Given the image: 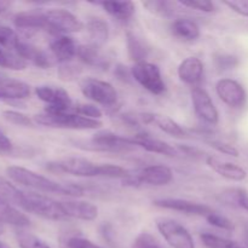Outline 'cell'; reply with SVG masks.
Masks as SVG:
<instances>
[{"label":"cell","instance_id":"cell-43","mask_svg":"<svg viewBox=\"0 0 248 248\" xmlns=\"http://www.w3.org/2000/svg\"><path fill=\"white\" fill-rule=\"evenodd\" d=\"M132 248H164L162 245L147 232H143L138 235L133 241Z\"/></svg>","mask_w":248,"mask_h":248},{"label":"cell","instance_id":"cell-17","mask_svg":"<svg viewBox=\"0 0 248 248\" xmlns=\"http://www.w3.org/2000/svg\"><path fill=\"white\" fill-rule=\"evenodd\" d=\"M14 52L17 53L22 60L26 61L27 63L31 62L35 67L41 68V69H47L53 64V60L48 53L41 50L38 46L33 45L27 41L19 40L17 45L15 46Z\"/></svg>","mask_w":248,"mask_h":248},{"label":"cell","instance_id":"cell-11","mask_svg":"<svg viewBox=\"0 0 248 248\" xmlns=\"http://www.w3.org/2000/svg\"><path fill=\"white\" fill-rule=\"evenodd\" d=\"M90 147L92 150L107 153H125L136 149L131 137L116 135L111 131H99L90 140Z\"/></svg>","mask_w":248,"mask_h":248},{"label":"cell","instance_id":"cell-33","mask_svg":"<svg viewBox=\"0 0 248 248\" xmlns=\"http://www.w3.org/2000/svg\"><path fill=\"white\" fill-rule=\"evenodd\" d=\"M143 6L152 14L160 17H171L174 14V2L166 0H150L143 2Z\"/></svg>","mask_w":248,"mask_h":248},{"label":"cell","instance_id":"cell-44","mask_svg":"<svg viewBox=\"0 0 248 248\" xmlns=\"http://www.w3.org/2000/svg\"><path fill=\"white\" fill-rule=\"evenodd\" d=\"M65 248H103L98 245H96L94 242H92L91 240L85 239L81 236H72L69 239H67L65 241Z\"/></svg>","mask_w":248,"mask_h":248},{"label":"cell","instance_id":"cell-27","mask_svg":"<svg viewBox=\"0 0 248 248\" xmlns=\"http://www.w3.org/2000/svg\"><path fill=\"white\" fill-rule=\"evenodd\" d=\"M94 4L103 7L107 14L120 22L130 21L136 12V6L132 1H101Z\"/></svg>","mask_w":248,"mask_h":248},{"label":"cell","instance_id":"cell-53","mask_svg":"<svg viewBox=\"0 0 248 248\" xmlns=\"http://www.w3.org/2000/svg\"><path fill=\"white\" fill-rule=\"evenodd\" d=\"M245 239L248 240V228L246 229V235H245Z\"/></svg>","mask_w":248,"mask_h":248},{"label":"cell","instance_id":"cell-32","mask_svg":"<svg viewBox=\"0 0 248 248\" xmlns=\"http://www.w3.org/2000/svg\"><path fill=\"white\" fill-rule=\"evenodd\" d=\"M27 64L28 63L14 51L6 50L0 46V67L12 70H23L27 68Z\"/></svg>","mask_w":248,"mask_h":248},{"label":"cell","instance_id":"cell-13","mask_svg":"<svg viewBox=\"0 0 248 248\" xmlns=\"http://www.w3.org/2000/svg\"><path fill=\"white\" fill-rule=\"evenodd\" d=\"M190 96L198 118L208 125H217L219 123V113L210 93L201 86H196L191 89Z\"/></svg>","mask_w":248,"mask_h":248},{"label":"cell","instance_id":"cell-28","mask_svg":"<svg viewBox=\"0 0 248 248\" xmlns=\"http://www.w3.org/2000/svg\"><path fill=\"white\" fill-rule=\"evenodd\" d=\"M171 31L176 38L183 41H195L200 38V27L189 18H177L172 22Z\"/></svg>","mask_w":248,"mask_h":248},{"label":"cell","instance_id":"cell-31","mask_svg":"<svg viewBox=\"0 0 248 248\" xmlns=\"http://www.w3.org/2000/svg\"><path fill=\"white\" fill-rule=\"evenodd\" d=\"M203 246L207 248H247L245 244H241L235 240L227 239L219 235L211 234V232H202L200 235Z\"/></svg>","mask_w":248,"mask_h":248},{"label":"cell","instance_id":"cell-1","mask_svg":"<svg viewBox=\"0 0 248 248\" xmlns=\"http://www.w3.org/2000/svg\"><path fill=\"white\" fill-rule=\"evenodd\" d=\"M6 174L12 182L35 190L36 193L57 194L70 199H78L84 195L85 191V189L79 184L60 183L26 167L10 166L6 169Z\"/></svg>","mask_w":248,"mask_h":248},{"label":"cell","instance_id":"cell-16","mask_svg":"<svg viewBox=\"0 0 248 248\" xmlns=\"http://www.w3.org/2000/svg\"><path fill=\"white\" fill-rule=\"evenodd\" d=\"M131 140L136 148H142L145 152L154 153V154L165 155V156L170 157H176L181 154L176 145L170 144V143L159 140V138L152 137L148 133H137L133 137H131Z\"/></svg>","mask_w":248,"mask_h":248},{"label":"cell","instance_id":"cell-4","mask_svg":"<svg viewBox=\"0 0 248 248\" xmlns=\"http://www.w3.org/2000/svg\"><path fill=\"white\" fill-rule=\"evenodd\" d=\"M46 170L53 173L72 174L85 178H102V164H97L86 157L69 156L53 160L46 164Z\"/></svg>","mask_w":248,"mask_h":248},{"label":"cell","instance_id":"cell-23","mask_svg":"<svg viewBox=\"0 0 248 248\" xmlns=\"http://www.w3.org/2000/svg\"><path fill=\"white\" fill-rule=\"evenodd\" d=\"M140 119L144 124H155L162 132L167 133L172 137L183 138L186 136V131L176 120L167 115L156 113H143L140 114Z\"/></svg>","mask_w":248,"mask_h":248},{"label":"cell","instance_id":"cell-39","mask_svg":"<svg viewBox=\"0 0 248 248\" xmlns=\"http://www.w3.org/2000/svg\"><path fill=\"white\" fill-rule=\"evenodd\" d=\"M179 4L184 7L205 12V14H212L217 10L215 2L208 1V0H182V1H179Z\"/></svg>","mask_w":248,"mask_h":248},{"label":"cell","instance_id":"cell-30","mask_svg":"<svg viewBox=\"0 0 248 248\" xmlns=\"http://www.w3.org/2000/svg\"><path fill=\"white\" fill-rule=\"evenodd\" d=\"M126 45H127V52L130 60L135 63L145 62L148 57V48L145 44L135 35L133 33H127L126 36Z\"/></svg>","mask_w":248,"mask_h":248},{"label":"cell","instance_id":"cell-19","mask_svg":"<svg viewBox=\"0 0 248 248\" xmlns=\"http://www.w3.org/2000/svg\"><path fill=\"white\" fill-rule=\"evenodd\" d=\"M203 72H205V67H203L202 61L195 56H190L182 61L177 70L179 80L193 87L199 86V84L202 81Z\"/></svg>","mask_w":248,"mask_h":248},{"label":"cell","instance_id":"cell-8","mask_svg":"<svg viewBox=\"0 0 248 248\" xmlns=\"http://www.w3.org/2000/svg\"><path fill=\"white\" fill-rule=\"evenodd\" d=\"M156 228L172 248H195V242L189 230L177 220L164 217L157 218Z\"/></svg>","mask_w":248,"mask_h":248},{"label":"cell","instance_id":"cell-22","mask_svg":"<svg viewBox=\"0 0 248 248\" xmlns=\"http://www.w3.org/2000/svg\"><path fill=\"white\" fill-rule=\"evenodd\" d=\"M77 57L84 64L94 68V69L107 70L110 67L109 57H107V55L102 52L101 47H97V46L91 45V44L79 45Z\"/></svg>","mask_w":248,"mask_h":248},{"label":"cell","instance_id":"cell-10","mask_svg":"<svg viewBox=\"0 0 248 248\" xmlns=\"http://www.w3.org/2000/svg\"><path fill=\"white\" fill-rule=\"evenodd\" d=\"M35 94L40 101L46 103L45 110L53 113L70 111L74 106L69 93L63 87L40 85L35 87Z\"/></svg>","mask_w":248,"mask_h":248},{"label":"cell","instance_id":"cell-37","mask_svg":"<svg viewBox=\"0 0 248 248\" xmlns=\"http://www.w3.org/2000/svg\"><path fill=\"white\" fill-rule=\"evenodd\" d=\"M73 113L78 114V115L85 116V118L89 119H94V120H99L103 115L101 109L98 108L94 104H90V103H77L73 106L72 110Z\"/></svg>","mask_w":248,"mask_h":248},{"label":"cell","instance_id":"cell-49","mask_svg":"<svg viewBox=\"0 0 248 248\" xmlns=\"http://www.w3.org/2000/svg\"><path fill=\"white\" fill-rule=\"evenodd\" d=\"M237 205L248 212V194L245 190H244V193L240 195L239 200H237Z\"/></svg>","mask_w":248,"mask_h":248},{"label":"cell","instance_id":"cell-50","mask_svg":"<svg viewBox=\"0 0 248 248\" xmlns=\"http://www.w3.org/2000/svg\"><path fill=\"white\" fill-rule=\"evenodd\" d=\"M11 6V4L7 1H0V15L4 14V12H6L7 10H9V7Z\"/></svg>","mask_w":248,"mask_h":248},{"label":"cell","instance_id":"cell-40","mask_svg":"<svg viewBox=\"0 0 248 248\" xmlns=\"http://www.w3.org/2000/svg\"><path fill=\"white\" fill-rule=\"evenodd\" d=\"M206 220L208 222V224H211L212 227L218 228V229L228 230V232H230V230H234L235 228L234 223H232L229 218L220 215V213L216 212V211H213L211 215H208L207 217H206Z\"/></svg>","mask_w":248,"mask_h":248},{"label":"cell","instance_id":"cell-5","mask_svg":"<svg viewBox=\"0 0 248 248\" xmlns=\"http://www.w3.org/2000/svg\"><path fill=\"white\" fill-rule=\"evenodd\" d=\"M80 91L96 104H101L103 107H114L118 103V91L110 82L106 80L96 79V78H84L79 82Z\"/></svg>","mask_w":248,"mask_h":248},{"label":"cell","instance_id":"cell-21","mask_svg":"<svg viewBox=\"0 0 248 248\" xmlns=\"http://www.w3.org/2000/svg\"><path fill=\"white\" fill-rule=\"evenodd\" d=\"M31 89L27 82L11 78L0 77V99L21 101L31 97Z\"/></svg>","mask_w":248,"mask_h":248},{"label":"cell","instance_id":"cell-42","mask_svg":"<svg viewBox=\"0 0 248 248\" xmlns=\"http://www.w3.org/2000/svg\"><path fill=\"white\" fill-rule=\"evenodd\" d=\"M207 144L210 145L211 148L216 150V152L220 153V154L228 155V156L237 157L240 156V152L236 147H234L232 144H229L227 142H223V140H207Z\"/></svg>","mask_w":248,"mask_h":248},{"label":"cell","instance_id":"cell-34","mask_svg":"<svg viewBox=\"0 0 248 248\" xmlns=\"http://www.w3.org/2000/svg\"><path fill=\"white\" fill-rule=\"evenodd\" d=\"M16 240L19 248H51L50 245L46 244L44 240L23 229L16 232Z\"/></svg>","mask_w":248,"mask_h":248},{"label":"cell","instance_id":"cell-26","mask_svg":"<svg viewBox=\"0 0 248 248\" xmlns=\"http://www.w3.org/2000/svg\"><path fill=\"white\" fill-rule=\"evenodd\" d=\"M86 31L89 34V44L101 48L108 41L109 34H110L108 23L103 18H99V17H92L87 22Z\"/></svg>","mask_w":248,"mask_h":248},{"label":"cell","instance_id":"cell-48","mask_svg":"<svg viewBox=\"0 0 248 248\" xmlns=\"http://www.w3.org/2000/svg\"><path fill=\"white\" fill-rule=\"evenodd\" d=\"M12 149V143L6 135L0 130V152H10Z\"/></svg>","mask_w":248,"mask_h":248},{"label":"cell","instance_id":"cell-18","mask_svg":"<svg viewBox=\"0 0 248 248\" xmlns=\"http://www.w3.org/2000/svg\"><path fill=\"white\" fill-rule=\"evenodd\" d=\"M206 164L212 171L219 174L223 178L232 182H242L247 178V171L240 165L234 162L225 161L213 155H208L206 157Z\"/></svg>","mask_w":248,"mask_h":248},{"label":"cell","instance_id":"cell-3","mask_svg":"<svg viewBox=\"0 0 248 248\" xmlns=\"http://www.w3.org/2000/svg\"><path fill=\"white\" fill-rule=\"evenodd\" d=\"M18 208L47 220L67 219L61 201L36 191H23Z\"/></svg>","mask_w":248,"mask_h":248},{"label":"cell","instance_id":"cell-15","mask_svg":"<svg viewBox=\"0 0 248 248\" xmlns=\"http://www.w3.org/2000/svg\"><path fill=\"white\" fill-rule=\"evenodd\" d=\"M61 206L65 217L73 219L92 222L98 217V207L90 201L79 200V199H67L61 201Z\"/></svg>","mask_w":248,"mask_h":248},{"label":"cell","instance_id":"cell-41","mask_svg":"<svg viewBox=\"0 0 248 248\" xmlns=\"http://www.w3.org/2000/svg\"><path fill=\"white\" fill-rule=\"evenodd\" d=\"M81 68L79 65L73 64L72 62L61 64L60 68H58V77L62 80H65V81H72V80L78 79L81 75Z\"/></svg>","mask_w":248,"mask_h":248},{"label":"cell","instance_id":"cell-14","mask_svg":"<svg viewBox=\"0 0 248 248\" xmlns=\"http://www.w3.org/2000/svg\"><path fill=\"white\" fill-rule=\"evenodd\" d=\"M154 206L164 210L174 211V212H181L188 216H198V217H207L208 215L213 212V208L210 207L206 203L196 202V201L188 200V199H178V198H165L155 200Z\"/></svg>","mask_w":248,"mask_h":248},{"label":"cell","instance_id":"cell-35","mask_svg":"<svg viewBox=\"0 0 248 248\" xmlns=\"http://www.w3.org/2000/svg\"><path fill=\"white\" fill-rule=\"evenodd\" d=\"M213 61H215L216 68L219 72L232 70L240 64L239 58L234 55H229V53H218V55H215Z\"/></svg>","mask_w":248,"mask_h":248},{"label":"cell","instance_id":"cell-2","mask_svg":"<svg viewBox=\"0 0 248 248\" xmlns=\"http://www.w3.org/2000/svg\"><path fill=\"white\" fill-rule=\"evenodd\" d=\"M35 124L48 127L64 128V130H98L102 127L101 120L85 118V116L78 115L73 111H63V113H53V111L44 110L43 113L36 114L33 116Z\"/></svg>","mask_w":248,"mask_h":248},{"label":"cell","instance_id":"cell-29","mask_svg":"<svg viewBox=\"0 0 248 248\" xmlns=\"http://www.w3.org/2000/svg\"><path fill=\"white\" fill-rule=\"evenodd\" d=\"M23 190L15 186L10 181L0 177V202L15 206L18 208Z\"/></svg>","mask_w":248,"mask_h":248},{"label":"cell","instance_id":"cell-6","mask_svg":"<svg viewBox=\"0 0 248 248\" xmlns=\"http://www.w3.org/2000/svg\"><path fill=\"white\" fill-rule=\"evenodd\" d=\"M45 12L46 31L61 35L79 33L85 28V24L77 15L67 9H48Z\"/></svg>","mask_w":248,"mask_h":248},{"label":"cell","instance_id":"cell-20","mask_svg":"<svg viewBox=\"0 0 248 248\" xmlns=\"http://www.w3.org/2000/svg\"><path fill=\"white\" fill-rule=\"evenodd\" d=\"M78 47L79 45L69 35H57L50 41V51L52 57L61 64L72 62L73 58L77 57Z\"/></svg>","mask_w":248,"mask_h":248},{"label":"cell","instance_id":"cell-7","mask_svg":"<svg viewBox=\"0 0 248 248\" xmlns=\"http://www.w3.org/2000/svg\"><path fill=\"white\" fill-rule=\"evenodd\" d=\"M131 74H132V79H135L143 89L149 91L150 93L160 96L166 92L167 87L162 78L161 70L154 63H150L148 61L135 63L131 68Z\"/></svg>","mask_w":248,"mask_h":248},{"label":"cell","instance_id":"cell-51","mask_svg":"<svg viewBox=\"0 0 248 248\" xmlns=\"http://www.w3.org/2000/svg\"><path fill=\"white\" fill-rule=\"evenodd\" d=\"M0 248H10V247H9V246H6V245H5L4 242L0 241Z\"/></svg>","mask_w":248,"mask_h":248},{"label":"cell","instance_id":"cell-38","mask_svg":"<svg viewBox=\"0 0 248 248\" xmlns=\"http://www.w3.org/2000/svg\"><path fill=\"white\" fill-rule=\"evenodd\" d=\"M19 40L21 39H19V36L17 35L14 29L9 28V27L0 26V46L1 47L14 51L15 46L17 45Z\"/></svg>","mask_w":248,"mask_h":248},{"label":"cell","instance_id":"cell-12","mask_svg":"<svg viewBox=\"0 0 248 248\" xmlns=\"http://www.w3.org/2000/svg\"><path fill=\"white\" fill-rule=\"evenodd\" d=\"M216 92L220 101L232 109H241L246 106L248 94L244 85L229 78L219 79L216 84Z\"/></svg>","mask_w":248,"mask_h":248},{"label":"cell","instance_id":"cell-9","mask_svg":"<svg viewBox=\"0 0 248 248\" xmlns=\"http://www.w3.org/2000/svg\"><path fill=\"white\" fill-rule=\"evenodd\" d=\"M173 181V171L166 165H150L144 167L137 173L130 174L128 178L123 181L126 186H167Z\"/></svg>","mask_w":248,"mask_h":248},{"label":"cell","instance_id":"cell-24","mask_svg":"<svg viewBox=\"0 0 248 248\" xmlns=\"http://www.w3.org/2000/svg\"><path fill=\"white\" fill-rule=\"evenodd\" d=\"M14 23L17 28L27 31H46V18L44 11L19 12L14 16Z\"/></svg>","mask_w":248,"mask_h":248},{"label":"cell","instance_id":"cell-45","mask_svg":"<svg viewBox=\"0 0 248 248\" xmlns=\"http://www.w3.org/2000/svg\"><path fill=\"white\" fill-rule=\"evenodd\" d=\"M229 9L236 14L241 15L244 17H248V0H232V1H224Z\"/></svg>","mask_w":248,"mask_h":248},{"label":"cell","instance_id":"cell-47","mask_svg":"<svg viewBox=\"0 0 248 248\" xmlns=\"http://www.w3.org/2000/svg\"><path fill=\"white\" fill-rule=\"evenodd\" d=\"M115 75L119 78V79L124 80V81H128V80L132 78V74H131V69H128L126 65H123V64L116 65Z\"/></svg>","mask_w":248,"mask_h":248},{"label":"cell","instance_id":"cell-25","mask_svg":"<svg viewBox=\"0 0 248 248\" xmlns=\"http://www.w3.org/2000/svg\"><path fill=\"white\" fill-rule=\"evenodd\" d=\"M0 224L12 225L18 229L31 227V222L22 211L15 206L0 202Z\"/></svg>","mask_w":248,"mask_h":248},{"label":"cell","instance_id":"cell-36","mask_svg":"<svg viewBox=\"0 0 248 248\" xmlns=\"http://www.w3.org/2000/svg\"><path fill=\"white\" fill-rule=\"evenodd\" d=\"M2 116L10 124H14V125L17 126H23V127H33L34 124H35L33 118L17 110H5L2 111Z\"/></svg>","mask_w":248,"mask_h":248},{"label":"cell","instance_id":"cell-52","mask_svg":"<svg viewBox=\"0 0 248 248\" xmlns=\"http://www.w3.org/2000/svg\"><path fill=\"white\" fill-rule=\"evenodd\" d=\"M2 232H4V227H2V225L0 224V234H1Z\"/></svg>","mask_w":248,"mask_h":248},{"label":"cell","instance_id":"cell-46","mask_svg":"<svg viewBox=\"0 0 248 248\" xmlns=\"http://www.w3.org/2000/svg\"><path fill=\"white\" fill-rule=\"evenodd\" d=\"M176 148L178 149L179 153H183V154L188 155V156H193V157H200L202 155V152L198 148H194L191 145H186V144H177Z\"/></svg>","mask_w":248,"mask_h":248}]
</instances>
